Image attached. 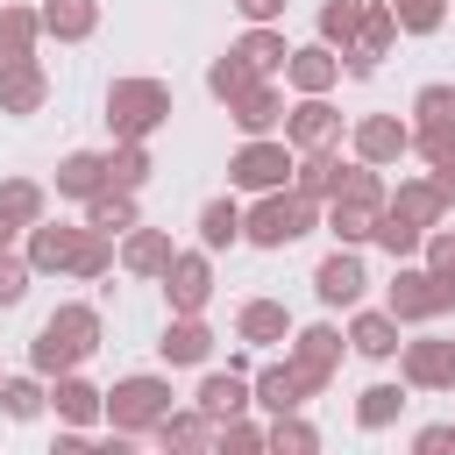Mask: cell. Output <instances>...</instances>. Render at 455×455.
Wrapping results in <instances>:
<instances>
[{"label":"cell","mask_w":455,"mask_h":455,"mask_svg":"<svg viewBox=\"0 0 455 455\" xmlns=\"http://www.w3.org/2000/svg\"><path fill=\"white\" fill-rule=\"evenodd\" d=\"M100 341H107V320H100V306H85V299H64V306H57V313L36 327V341H28V370H36V377L85 370Z\"/></svg>","instance_id":"1"},{"label":"cell","mask_w":455,"mask_h":455,"mask_svg":"<svg viewBox=\"0 0 455 455\" xmlns=\"http://www.w3.org/2000/svg\"><path fill=\"white\" fill-rule=\"evenodd\" d=\"M164 121H171V85H164V78L128 71V78L107 85V135H114V142H149Z\"/></svg>","instance_id":"2"},{"label":"cell","mask_w":455,"mask_h":455,"mask_svg":"<svg viewBox=\"0 0 455 455\" xmlns=\"http://www.w3.org/2000/svg\"><path fill=\"white\" fill-rule=\"evenodd\" d=\"M313 228H320V206L299 199L291 185L256 192V206H242V242H249V249H291V242H306Z\"/></svg>","instance_id":"3"},{"label":"cell","mask_w":455,"mask_h":455,"mask_svg":"<svg viewBox=\"0 0 455 455\" xmlns=\"http://www.w3.org/2000/svg\"><path fill=\"white\" fill-rule=\"evenodd\" d=\"M178 405V391H171V377H156V370H135V377H114V391H107V427L121 434V441H135V434H149L164 412Z\"/></svg>","instance_id":"4"},{"label":"cell","mask_w":455,"mask_h":455,"mask_svg":"<svg viewBox=\"0 0 455 455\" xmlns=\"http://www.w3.org/2000/svg\"><path fill=\"white\" fill-rule=\"evenodd\" d=\"M291 142L284 135H242V149L228 156V192H277V185H291Z\"/></svg>","instance_id":"5"},{"label":"cell","mask_w":455,"mask_h":455,"mask_svg":"<svg viewBox=\"0 0 455 455\" xmlns=\"http://www.w3.org/2000/svg\"><path fill=\"white\" fill-rule=\"evenodd\" d=\"M341 348H348V334L334 327V320H291V341H284V355H291V370H299V384H306V398H320L327 384H334V370H341Z\"/></svg>","instance_id":"6"},{"label":"cell","mask_w":455,"mask_h":455,"mask_svg":"<svg viewBox=\"0 0 455 455\" xmlns=\"http://www.w3.org/2000/svg\"><path fill=\"white\" fill-rule=\"evenodd\" d=\"M348 156L391 171L398 156H412V121L405 114H363V121H348Z\"/></svg>","instance_id":"7"},{"label":"cell","mask_w":455,"mask_h":455,"mask_svg":"<svg viewBox=\"0 0 455 455\" xmlns=\"http://www.w3.org/2000/svg\"><path fill=\"white\" fill-rule=\"evenodd\" d=\"M363 291H370V270H363V249H327L320 263H313V299L327 306V313H348V306H363Z\"/></svg>","instance_id":"8"},{"label":"cell","mask_w":455,"mask_h":455,"mask_svg":"<svg viewBox=\"0 0 455 455\" xmlns=\"http://www.w3.org/2000/svg\"><path fill=\"white\" fill-rule=\"evenodd\" d=\"M156 284H164L171 313H206V299H213V249H178Z\"/></svg>","instance_id":"9"},{"label":"cell","mask_w":455,"mask_h":455,"mask_svg":"<svg viewBox=\"0 0 455 455\" xmlns=\"http://www.w3.org/2000/svg\"><path fill=\"white\" fill-rule=\"evenodd\" d=\"M291 149H341V107L327 92H299V107H284V128H277Z\"/></svg>","instance_id":"10"},{"label":"cell","mask_w":455,"mask_h":455,"mask_svg":"<svg viewBox=\"0 0 455 455\" xmlns=\"http://www.w3.org/2000/svg\"><path fill=\"white\" fill-rule=\"evenodd\" d=\"M398 377H405V391H455V341H441V334L398 341Z\"/></svg>","instance_id":"11"},{"label":"cell","mask_w":455,"mask_h":455,"mask_svg":"<svg viewBox=\"0 0 455 455\" xmlns=\"http://www.w3.org/2000/svg\"><path fill=\"white\" fill-rule=\"evenodd\" d=\"M391 50H398V14H391L384 0H363V28H355V43L341 50V71L370 78V71H377Z\"/></svg>","instance_id":"12"},{"label":"cell","mask_w":455,"mask_h":455,"mask_svg":"<svg viewBox=\"0 0 455 455\" xmlns=\"http://www.w3.org/2000/svg\"><path fill=\"white\" fill-rule=\"evenodd\" d=\"M384 313H391L398 327H427V320H441V306H434V277H427L419 256L391 270V284H384Z\"/></svg>","instance_id":"13"},{"label":"cell","mask_w":455,"mask_h":455,"mask_svg":"<svg viewBox=\"0 0 455 455\" xmlns=\"http://www.w3.org/2000/svg\"><path fill=\"white\" fill-rule=\"evenodd\" d=\"M78 235H85V220L78 228H64V220H36V228H21V256H28V270L36 277H64L71 270V256H78Z\"/></svg>","instance_id":"14"},{"label":"cell","mask_w":455,"mask_h":455,"mask_svg":"<svg viewBox=\"0 0 455 455\" xmlns=\"http://www.w3.org/2000/svg\"><path fill=\"white\" fill-rule=\"evenodd\" d=\"M156 355H164V370H206V363H213V327H206V313H171Z\"/></svg>","instance_id":"15"},{"label":"cell","mask_w":455,"mask_h":455,"mask_svg":"<svg viewBox=\"0 0 455 455\" xmlns=\"http://www.w3.org/2000/svg\"><path fill=\"white\" fill-rule=\"evenodd\" d=\"M43 100H50V71H43V57H14V64H0V114H7V121L43 114Z\"/></svg>","instance_id":"16"},{"label":"cell","mask_w":455,"mask_h":455,"mask_svg":"<svg viewBox=\"0 0 455 455\" xmlns=\"http://www.w3.org/2000/svg\"><path fill=\"white\" fill-rule=\"evenodd\" d=\"M341 334H348V348H355L363 363H391L398 341H405V327H398L384 306H348V327H341Z\"/></svg>","instance_id":"17"},{"label":"cell","mask_w":455,"mask_h":455,"mask_svg":"<svg viewBox=\"0 0 455 455\" xmlns=\"http://www.w3.org/2000/svg\"><path fill=\"white\" fill-rule=\"evenodd\" d=\"M277 78H284L291 92H334V85H341V50H327V43L313 36V43H299V50L284 57Z\"/></svg>","instance_id":"18"},{"label":"cell","mask_w":455,"mask_h":455,"mask_svg":"<svg viewBox=\"0 0 455 455\" xmlns=\"http://www.w3.org/2000/svg\"><path fill=\"white\" fill-rule=\"evenodd\" d=\"M228 121L242 135H277L284 128V78H256L242 100H228Z\"/></svg>","instance_id":"19"},{"label":"cell","mask_w":455,"mask_h":455,"mask_svg":"<svg viewBox=\"0 0 455 455\" xmlns=\"http://www.w3.org/2000/svg\"><path fill=\"white\" fill-rule=\"evenodd\" d=\"M171 256H178L171 228H142V220H135V228L121 235V249H114V263H121L128 277H149V284L164 277V263H171Z\"/></svg>","instance_id":"20"},{"label":"cell","mask_w":455,"mask_h":455,"mask_svg":"<svg viewBox=\"0 0 455 455\" xmlns=\"http://www.w3.org/2000/svg\"><path fill=\"white\" fill-rule=\"evenodd\" d=\"M235 341H249V348H284V341H291V313H284V299H242V313H235Z\"/></svg>","instance_id":"21"},{"label":"cell","mask_w":455,"mask_h":455,"mask_svg":"<svg viewBox=\"0 0 455 455\" xmlns=\"http://www.w3.org/2000/svg\"><path fill=\"white\" fill-rule=\"evenodd\" d=\"M50 412H57L64 427H92V419L107 412V391H100L92 377L64 370V377H50Z\"/></svg>","instance_id":"22"},{"label":"cell","mask_w":455,"mask_h":455,"mask_svg":"<svg viewBox=\"0 0 455 455\" xmlns=\"http://www.w3.org/2000/svg\"><path fill=\"white\" fill-rule=\"evenodd\" d=\"M228 50H235V57H249V71H256V78H277V71H284V57H291L284 21H249Z\"/></svg>","instance_id":"23"},{"label":"cell","mask_w":455,"mask_h":455,"mask_svg":"<svg viewBox=\"0 0 455 455\" xmlns=\"http://www.w3.org/2000/svg\"><path fill=\"white\" fill-rule=\"evenodd\" d=\"M384 206H391V213H405V220H412V228H441V220H448V213H455V206H448V192H441V185H434V178H398V185H391V199H384Z\"/></svg>","instance_id":"24"},{"label":"cell","mask_w":455,"mask_h":455,"mask_svg":"<svg viewBox=\"0 0 455 455\" xmlns=\"http://www.w3.org/2000/svg\"><path fill=\"white\" fill-rule=\"evenodd\" d=\"M249 405H263V412H299V405H306V384H299L291 355H284V363L249 370Z\"/></svg>","instance_id":"25"},{"label":"cell","mask_w":455,"mask_h":455,"mask_svg":"<svg viewBox=\"0 0 455 455\" xmlns=\"http://www.w3.org/2000/svg\"><path fill=\"white\" fill-rule=\"evenodd\" d=\"M100 185H107V149H71V156H57V178H50L57 199H78V206H85Z\"/></svg>","instance_id":"26"},{"label":"cell","mask_w":455,"mask_h":455,"mask_svg":"<svg viewBox=\"0 0 455 455\" xmlns=\"http://www.w3.org/2000/svg\"><path fill=\"white\" fill-rule=\"evenodd\" d=\"M334 185H341V149H299V156H291V192H299V199L327 206Z\"/></svg>","instance_id":"27"},{"label":"cell","mask_w":455,"mask_h":455,"mask_svg":"<svg viewBox=\"0 0 455 455\" xmlns=\"http://www.w3.org/2000/svg\"><path fill=\"white\" fill-rule=\"evenodd\" d=\"M192 405H199L206 419H235V412H249V370H206L199 391H192Z\"/></svg>","instance_id":"28"},{"label":"cell","mask_w":455,"mask_h":455,"mask_svg":"<svg viewBox=\"0 0 455 455\" xmlns=\"http://www.w3.org/2000/svg\"><path fill=\"white\" fill-rule=\"evenodd\" d=\"M43 36L50 43H92L100 36V0H43Z\"/></svg>","instance_id":"29"},{"label":"cell","mask_w":455,"mask_h":455,"mask_svg":"<svg viewBox=\"0 0 455 455\" xmlns=\"http://www.w3.org/2000/svg\"><path fill=\"white\" fill-rule=\"evenodd\" d=\"M398 412H405V377H398V384H391V377H377V384H363V391H355V427H363V434L398 427Z\"/></svg>","instance_id":"30"},{"label":"cell","mask_w":455,"mask_h":455,"mask_svg":"<svg viewBox=\"0 0 455 455\" xmlns=\"http://www.w3.org/2000/svg\"><path fill=\"white\" fill-rule=\"evenodd\" d=\"M36 43H43V14L28 0H0V64L36 57Z\"/></svg>","instance_id":"31"},{"label":"cell","mask_w":455,"mask_h":455,"mask_svg":"<svg viewBox=\"0 0 455 455\" xmlns=\"http://www.w3.org/2000/svg\"><path fill=\"white\" fill-rule=\"evenodd\" d=\"M419 263H427V277H434V306L455 313V228H427Z\"/></svg>","instance_id":"32"},{"label":"cell","mask_w":455,"mask_h":455,"mask_svg":"<svg viewBox=\"0 0 455 455\" xmlns=\"http://www.w3.org/2000/svg\"><path fill=\"white\" fill-rule=\"evenodd\" d=\"M377 213H384V206H370V199H327L320 228H327L341 249H363V242H370V228H377Z\"/></svg>","instance_id":"33"},{"label":"cell","mask_w":455,"mask_h":455,"mask_svg":"<svg viewBox=\"0 0 455 455\" xmlns=\"http://www.w3.org/2000/svg\"><path fill=\"white\" fill-rule=\"evenodd\" d=\"M149 441H156V448H213V419H206L199 405H171V412L149 427Z\"/></svg>","instance_id":"34"},{"label":"cell","mask_w":455,"mask_h":455,"mask_svg":"<svg viewBox=\"0 0 455 455\" xmlns=\"http://www.w3.org/2000/svg\"><path fill=\"white\" fill-rule=\"evenodd\" d=\"M235 242H242V199H235V192H220V199H206V206H199V249H213V256H220V249H235Z\"/></svg>","instance_id":"35"},{"label":"cell","mask_w":455,"mask_h":455,"mask_svg":"<svg viewBox=\"0 0 455 455\" xmlns=\"http://www.w3.org/2000/svg\"><path fill=\"white\" fill-rule=\"evenodd\" d=\"M135 220H142V213H135V192H114V185H100V192L85 199V228H100V235H114V242H121Z\"/></svg>","instance_id":"36"},{"label":"cell","mask_w":455,"mask_h":455,"mask_svg":"<svg viewBox=\"0 0 455 455\" xmlns=\"http://www.w3.org/2000/svg\"><path fill=\"white\" fill-rule=\"evenodd\" d=\"M0 412H7V419H43V412H50V377H36V370L0 377Z\"/></svg>","instance_id":"37"},{"label":"cell","mask_w":455,"mask_h":455,"mask_svg":"<svg viewBox=\"0 0 455 455\" xmlns=\"http://www.w3.org/2000/svg\"><path fill=\"white\" fill-rule=\"evenodd\" d=\"M0 213H7L14 228H36V220L50 213V185H43V178H0Z\"/></svg>","instance_id":"38"},{"label":"cell","mask_w":455,"mask_h":455,"mask_svg":"<svg viewBox=\"0 0 455 455\" xmlns=\"http://www.w3.org/2000/svg\"><path fill=\"white\" fill-rule=\"evenodd\" d=\"M149 171H156L149 142H114V149H107V185H114V192H142Z\"/></svg>","instance_id":"39"},{"label":"cell","mask_w":455,"mask_h":455,"mask_svg":"<svg viewBox=\"0 0 455 455\" xmlns=\"http://www.w3.org/2000/svg\"><path fill=\"white\" fill-rule=\"evenodd\" d=\"M370 242H377L391 263H412V256H419V242H427V228H412L405 213H391V206H384V213H377V228H370Z\"/></svg>","instance_id":"40"},{"label":"cell","mask_w":455,"mask_h":455,"mask_svg":"<svg viewBox=\"0 0 455 455\" xmlns=\"http://www.w3.org/2000/svg\"><path fill=\"white\" fill-rule=\"evenodd\" d=\"M263 448H277V455H313V448H320V427H313L306 412H270Z\"/></svg>","instance_id":"41"},{"label":"cell","mask_w":455,"mask_h":455,"mask_svg":"<svg viewBox=\"0 0 455 455\" xmlns=\"http://www.w3.org/2000/svg\"><path fill=\"white\" fill-rule=\"evenodd\" d=\"M249 85H256V71H249V57H235V50H220V57L206 64V92H213L220 107H228V100H242Z\"/></svg>","instance_id":"42"},{"label":"cell","mask_w":455,"mask_h":455,"mask_svg":"<svg viewBox=\"0 0 455 455\" xmlns=\"http://www.w3.org/2000/svg\"><path fill=\"white\" fill-rule=\"evenodd\" d=\"M363 28V0H320V43L327 50H348Z\"/></svg>","instance_id":"43"},{"label":"cell","mask_w":455,"mask_h":455,"mask_svg":"<svg viewBox=\"0 0 455 455\" xmlns=\"http://www.w3.org/2000/svg\"><path fill=\"white\" fill-rule=\"evenodd\" d=\"M398 14V36H441L448 28V0H384Z\"/></svg>","instance_id":"44"},{"label":"cell","mask_w":455,"mask_h":455,"mask_svg":"<svg viewBox=\"0 0 455 455\" xmlns=\"http://www.w3.org/2000/svg\"><path fill=\"white\" fill-rule=\"evenodd\" d=\"M107 270H114V235L85 228V235H78V256H71L64 277H85V284H92V277H107Z\"/></svg>","instance_id":"45"},{"label":"cell","mask_w":455,"mask_h":455,"mask_svg":"<svg viewBox=\"0 0 455 455\" xmlns=\"http://www.w3.org/2000/svg\"><path fill=\"white\" fill-rule=\"evenodd\" d=\"M412 156L434 171V164H455V121H412Z\"/></svg>","instance_id":"46"},{"label":"cell","mask_w":455,"mask_h":455,"mask_svg":"<svg viewBox=\"0 0 455 455\" xmlns=\"http://www.w3.org/2000/svg\"><path fill=\"white\" fill-rule=\"evenodd\" d=\"M28 284H36L28 256H21V249H0V313H14V306L28 299Z\"/></svg>","instance_id":"47"},{"label":"cell","mask_w":455,"mask_h":455,"mask_svg":"<svg viewBox=\"0 0 455 455\" xmlns=\"http://www.w3.org/2000/svg\"><path fill=\"white\" fill-rule=\"evenodd\" d=\"M405 114H412V121H455V85H448V78H427Z\"/></svg>","instance_id":"48"},{"label":"cell","mask_w":455,"mask_h":455,"mask_svg":"<svg viewBox=\"0 0 455 455\" xmlns=\"http://www.w3.org/2000/svg\"><path fill=\"white\" fill-rule=\"evenodd\" d=\"M213 448H263V427H256L249 412H235V419H213Z\"/></svg>","instance_id":"49"},{"label":"cell","mask_w":455,"mask_h":455,"mask_svg":"<svg viewBox=\"0 0 455 455\" xmlns=\"http://www.w3.org/2000/svg\"><path fill=\"white\" fill-rule=\"evenodd\" d=\"M441 448H455V419H434L412 434V455H441Z\"/></svg>","instance_id":"50"},{"label":"cell","mask_w":455,"mask_h":455,"mask_svg":"<svg viewBox=\"0 0 455 455\" xmlns=\"http://www.w3.org/2000/svg\"><path fill=\"white\" fill-rule=\"evenodd\" d=\"M284 7H291V0H235L242 21H284Z\"/></svg>","instance_id":"51"},{"label":"cell","mask_w":455,"mask_h":455,"mask_svg":"<svg viewBox=\"0 0 455 455\" xmlns=\"http://www.w3.org/2000/svg\"><path fill=\"white\" fill-rule=\"evenodd\" d=\"M427 178H434V185H441V192H448V206H455V164H434V171H427Z\"/></svg>","instance_id":"52"},{"label":"cell","mask_w":455,"mask_h":455,"mask_svg":"<svg viewBox=\"0 0 455 455\" xmlns=\"http://www.w3.org/2000/svg\"><path fill=\"white\" fill-rule=\"evenodd\" d=\"M0 249H21V228H14L7 213H0Z\"/></svg>","instance_id":"53"},{"label":"cell","mask_w":455,"mask_h":455,"mask_svg":"<svg viewBox=\"0 0 455 455\" xmlns=\"http://www.w3.org/2000/svg\"><path fill=\"white\" fill-rule=\"evenodd\" d=\"M0 377H7V370H0Z\"/></svg>","instance_id":"54"}]
</instances>
